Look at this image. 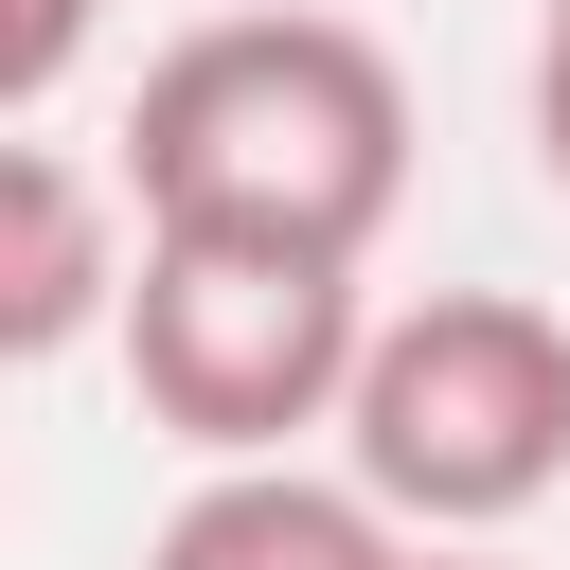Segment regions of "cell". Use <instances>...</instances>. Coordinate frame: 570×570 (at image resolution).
<instances>
[{
  "mask_svg": "<svg viewBox=\"0 0 570 570\" xmlns=\"http://www.w3.org/2000/svg\"><path fill=\"white\" fill-rule=\"evenodd\" d=\"M374 285L338 249H249V232H142V285H125V374H142V428L196 445V463H303V428L356 410V356H374Z\"/></svg>",
  "mask_w": 570,
  "mask_h": 570,
  "instance_id": "obj_3",
  "label": "cell"
},
{
  "mask_svg": "<svg viewBox=\"0 0 570 570\" xmlns=\"http://www.w3.org/2000/svg\"><path fill=\"white\" fill-rule=\"evenodd\" d=\"M89 36H107V0H0V107H18V142H36L53 107H71Z\"/></svg>",
  "mask_w": 570,
  "mask_h": 570,
  "instance_id": "obj_6",
  "label": "cell"
},
{
  "mask_svg": "<svg viewBox=\"0 0 570 570\" xmlns=\"http://www.w3.org/2000/svg\"><path fill=\"white\" fill-rule=\"evenodd\" d=\"M338 481H374L428 552H481L534 499H570V321L534 285L392 303L356 356V410H338Z\"/></svg>",
  "mask_w": 570,
  "mask_h": 570,
  "instance_id": "obj_2",
  "label": "cell"
},
{
  "mask_svg": "<svg viewBox=\"0 0 570 570\" xmlns=\"http://www.w3.org/2000/svg\"><path fill=\"white\" fill-rule=\"evenodd\" d=\"M107 160H125L142 232H249V249L374 267V232L410 214V71L321 0H249V18H196L142 53Z\"/></svg>",
  "mask_w": 570,
  "mask_h": 570,
  "instance_id": "obj_1",
  "label": "cell"
},
{
  "mask_svg": "<svg viewBox=\"0 0 570 570\" xmlns=\"http://www.w3.org/2000/svg\"><path fill=\"white\" fill-rule=\"evenodd\" d=\"M428 570H499V552H428Z\"/></svg>",
  "mask_w": 570,
  "mask_h": 570,
  "instance_id": "obj_8",
  "label": "cell"
},
{
  "mask_svg": "<svg viewBox=\"0 0 570 570\" xmlns=\"http://www.w3.org/2000/svg\"><path fill=\"white\" fill-rule=\"evenodd\" d=\"M534 178L570 196V36H534Z\"/></svg>",
  "mask_w": 570,
  "mask_h": 570,
  "instance_id": "obj_7",
  "label": "cell"
},
{
  "mask_svg": "<svg viewBox=\"0 0 570 570\" xmlns=\"http://www.w3.org/2000/svg\"><path fill=\"white\" fill-rule=\"evenodd\" d=\"M534 36H570V0H552V18H534Z\"/></svg>",
  "mask_w": 570,
  "mask_h": 570,
  "instance_id": "obj_9",
  "label": "cell"
},
{
  "mask_svg": "<svg viewBox=\"0 0 570 570\" xmlns=\"http://www.w3.org/2000/svg\"><path fill=\"white\" fill-rule=\"evenodd\" d=\"M142 570H428V552H410V517H392L374 481H321V463H214V481L142 534Z\"/></svg>",
  "mask_w": 570,
  "mask_h": 570,
  "instance_id": "obj_5",
  "label": "cell"
},
{
  "mask_svg": "<svg viewBox=\"0 0 570 570\" xmlns=\"http://www.w3.org/2000/svg\"><path fill=\"white\" fill-rule=\"evenodd\" d=\"M125 285H142V196H125V160H89V142H18L0 160V356L18 374H53L71 338H125Z\"/></svg>",
  "mask_w": 570,
  "mask_h": 570,
  "instance_id": "obj_4",
  "label": "cell"
}]
</instances>
